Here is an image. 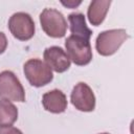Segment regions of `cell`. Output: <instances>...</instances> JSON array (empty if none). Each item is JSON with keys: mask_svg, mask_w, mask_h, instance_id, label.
I'll list each match as a JSON object with an SVG mask.
<instances>
[{"mask_svg": "<svg viewBox=\"0 0 134 134\" xmlns=\"http://www.w3.org/2000/svg\"><path fill=\"white\" fill-rule=\"evenodd\" d=\"M42 105L44 109L50 113L59 114L63 113L67 109V97L59 89L50 90L43 94L42 96Z\"/></svg>", "mask_w": 134, "mask_h": 134, "instance_id": "9c48e42d", "label": "cell"}, {"mask_svg": "<svg viewBox=\"0 0 134 134\" xmlns=\"http://www.w3.org/2000/svg\"><path fill=\"white\" fill-rule=\"evenodd\" d=\"M128 38L129 35L124 28L108 29L102 31L97 36L95 40V48L100 55L109 57L114 54Z\"/></svg>", "mask_w": 134, "mask_h": 134, "instance_id": "6da1fadb", "label": "cell"}, {"mask_svg": "<svg viewBox=\"0 0 134 134\" xmlns=\"http://www.w3.org/2000/svg\"><path fill=\"white\" fill-rule=\"evenodd\" d=\"M18 119V109L9 100L0 99V126H12Z\"/></svg>", "mask_w": 134, "mask_h": 134, "instance_id": "7c38bea8", "label": "cell"}, {"mask_svg": "<svg viewBox=\"0 0 134 134\" xmlns=\"http://www.w3.org/2000/svg\"><path fill=\"white\" fill-rule=\"evenodd\" d=\"M99 134H109V133H106V132H105V133H99Z\"/></svg>", "mask_w": 134, "mask_h": 134, "instance_id": "2e32d148", "label": "cell"}, {"mask_svg": "<svg viewBox=\"0 0 134 134\" xmlns=\"http://www.w3.org/2000/svg\"><path fill=\"white\" fill-rule=\"evenodd\" d=\"M68 21H69L70 31L72 36H76V37L90 40V37L92 36V30L87 26L85 16L82 13L69 14Z\"/></svg>", "mask_w": 134, "mask_h": 134, "instance_id": "8fae6325", "label": "cell"}, {"mask_svg": "<svg viewBox=\"0 0 134 134\" xmlns=\"http://www.w3.org/2000/svg\"><path fill=\"white\" fill-rule=\"evenodd\" d=\"M81 2H82V1H76V2H75V1H73V0H69V1H67V2L61 1V3H62L63 5H65V6H67V7H70V8H73V7L77 6V5H80Z\"/></svg>", "mask_w": 134, "mask_h": 134, "instance_id": "9a60e30c", "label": "cell"}, {"mask_svg": "<svg viewBox=\"0 0 134 134\" xmlns=\"http://www.w3.org/2000/svg\"><path fill=\"white\" fill-rule=\"evenodd\" d=\"M0 134H23L21 130L13 126L0 127Z\"/></svg>", "mask_w": 134, "mask_h": 134, "instance_id": "4fadbf2b", "label": "cell"}, {"mask_svg": "<svg viewBox=\"0 0 134 134\" xmlns=\"http://www.w3.org/2000/svg\"><path fill=\"white\" fill-rule=\"evenodd\" d=\"M40 23L44 32L51 38H63L67 30L64 15L55 8L46 7L40 14Z\"/></svg>", "mask_w": 134, "mask_h": 134, "instance_id": "3957f363", "label": "cell"}, {"mask_svg": "<svg viewBox=\"0 0 134 134\" xmlns=\"http://www.w3.org/2000/svg\"><path fill=\"white\" fill-rule=\"evenodd\" d=\"M43 58L51 70L62 73L69 69L71 61L66 51L60 46H50L44 50Z\"/></svg>", "mask_w": 134, "mask_h": 134, "instance_id": "ba28073f", "label": "cell"}, {"mask_svg": "<svg viewBox=\"0 0 134 134\" xmlns=\"http://www.w3.org/2000/svg\"><path fill=\"white\" fill-rule=\"evenodd\" d=\"M0 97L9 102H25L24 88L17 75L10 70L0 72Z\"/></svg>", "mask_w": 134, "mask_h": 134, "instance_id": "5b68a950", "label": "cell"}, {"mask_svg": "<svg viewBox=\"0 0 134 134\" xmlns=\"http://www.w3.org/2000/svg\"><path fill=\"white\" fill-rule=\"evenodd\" d=\"M71 104L82 112H91L95 108V95L92 89L84 82L77 83L70 94Z\"/></svg>", "mask_w": 134, "mask_h": 134, "instance_id": "52a82bcc", "label": "cell"}, {"mask_svg": "<svg viewBox=\"0 0 134 134\" xmlns=\"http://www.w3.org/2000/svg\"><path fill=\"white\" fill-rule=\"evenodd\" d=\"M65 48L70 61L77 66L88 65L92 60V48L87 39L71 35L65 41Z\"/></svg>", "mask_w": 134, "mask_h": 134, "instance_id": "7a4b0ae2", "label": "cell"}, {"mask_svg": "<svg viewBox=\"0 0 134 134\" xmlns=\"http://www.w3.org/2000/svg\"><path fill=\"white\" fill-rule=\"evenodd\" d=\"M111 1L110 0H93L90 2L88 10H87V16L89 19L90 24L94 26L100 25L105 18L106 15L109 10Z\"/></svg>", "mask_w": 134, "mask_h": 134, "instance_id": "30bf717a", "label": "cell"}, {"mask_svg": "<svg viewBox=\"0 0 134 134\" xmlns=\"http://www.w3.org/2000/svg\"><path fill=\"white\" fill-rule=\"evenodd\" d=\"M8 29L16 39L28 41L35 35V22L29 14L18 12L13 14L9 18Z\"/></svg>", "mask_w": 134, "mask_h": 134, "instance_id": "8992f818", "label": "cell"}, {"mask_svg": "<svg viewBox=\"0 0 134 134\" xmlns=\"http://www.w3.org/2000/svg\"><path fill=\"white\" fill-rule=\"evenodd\" d=\"M23 71L28 83L34 87H43L53 79L50 67L39 59H29L26 61L23 66Z\"/></svg>", "mask_w": 134, "mask_h": 134, "instance_id": "277c9868", "label": "cell"}, {"mask_svg": "<svg viewBox=\"0 0 134 134\" xmlns=\"http://www.w3.org/2000/svg\"><path fill=\"white\" fill-rule=\"evenodd\" d=\"M6 47H7V39H6V36L2 31H0V54L5 51Z\"/></svg>", "mask_w": 134, "mask_h": 134, "instance_id": "5bb4252c", "label": "cell"}]
</instances>
